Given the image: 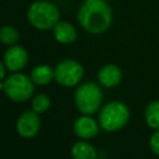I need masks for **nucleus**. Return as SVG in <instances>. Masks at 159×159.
Here are the masks:
<instances>
[{
    "label": "nucleus",
    "instance_id": "obj_1",
    "mask_svg": "<svg viewBox=\"0 0 159 159\" xmlns=\"http://www.w3.org/2000/svg\"><path fill=\"white\" fill-rule=\"evenodd\" d=\"M112 9L106 0H84L77 14L82 29L93 35L106 32L112 24Z\"/></svg>",
    "mask_w": 159,
    "mask_h": 159
},
{
    "label": "nucleus",
    "instance_id": "obj_2",
    "mask_svg": "<svg viewBox=\"0 0 159 159\" xmlns=\"http://www.w3.org/2000/svg\"><path fill=\"white\" fill-rule=\"evenodd\" d=\"M29 22L39 30H50L60 21V10L53 2L37 0L32 2L27 10Z\"/></svg>",
    "mask_w": 159,
    "mask_h": 159
},
{
    "label": "nucleus",
    "instance_id": "obj_3",
    "mask_svg": "<svg viewBox=\"0 0 159 159\" xmlns=\"http://www.w3.org/2000/svg\"><path fill=\"white\" fill-rule=\"evenodd\" d=\"M129 117L130 113L127 104L120 101H112L101 108L98 120L102 129L107 132H117L128 123Z\"/></svg>",
    "mask_w": 159,
    "mask_h": 159
},
{
    "label": "nucleus",
    "instance_id": "obj_4",
    "mask_svg": "<svg viewBox=\"0 0 159 159\" xmlns=\"http://www.w3.org/2000/svg\"><path fill=\"white\" fill-rule=\"evenodd\" d=\"M103 99L99 86L94 82H84L75 91V104L82 114L91 116L96 113Z\"/></svg>",
    "mask_w": 159,
    "mask_h": 159
},
{
    "label": "nucleus",
    "instance_id": "obj_5",
    "mask_svg": "<svg viewBox=\"0 0 159 159\" xmlns=\"http://www.w3.org/2000/svg\"><path fill=\"white\" fill-rule=\"evenodd\" d=\"M4 92L14 102H25L34 93V82L31 77L24 73L14 72L4 81Z\"/></svg>",
    "mask_w": 159,
    "mask_h": 159
},
{
    "label": "nucleus",
    "instance_id": "obj_6",
    "mask_svg": "<svg viewBox=\"0 0 159 159\" xmlns=\"http://www.w3.org/2000/svg\"><path fill=\"white\" fill-rule=\"evenodd\" d=\"M83 67L76 60H63L53 70L55 80L58 84L65 87H73L80 83L83 77Z\"/></svg>",
    "mask_w": 159,
    "mask_h": 159
},
{
    "label": "nucleus",
    "instance_id": "obj_7",
    "mask_svg": "<svg viewBox=\"0 0 159 159\" xmlns=\"http://www.w3.org/2000/svg\"><path fill=\"white\" fill-rule=\"evenodd\" d=\"M41 127V120L39 113L35 111L24 112L16 120V130L22 138L35 137Z\"/></svg>",
    "mask_w": 159,
    "mask_h": 159
},
{
    "label": "nucleus",
    "instance_id": "obj_8",
    "mask_svg": "<svg viewBox=\"0 0 159 159\" xmlns=\"http://www.w3.org/2000/svg\"><path fill=\"white\" fill-rule=\"evenodd\" d=\"M29 61L27 51L20 46V45H12L10 46L4 55V63L7 70L11 72H17L22 70Z\"/></svg>",
    "mask_w": 159,
    "mask_h": 159
},
{
    "label": "nucleus",
    "instance_id": "obj_9",
    "mask_svg": "<svg viewBox=\"0 0 159 159\" xmlns=\"http://www.w3.org/2000/svg\"><path fill=\"white\" fill-rule=\"evenodd\" d=\"M73 132L81 139H91L96 137L99 132V124L92 117L83 114L77 118L73 123Z\"/></svg>",
    "mask_w": 159,
    "mask_h": 159
},
{
    "label": "nucleus",
    "instance_id": "obj_10",
    "mask_svg": "<svg viewBox=\"0 0 159 159\" xmlns=\"http://www.w3.org/2000/svg\"><path fill=\"white\" fill-rule=\"evenodd\" d=\"M98 81L99 83L103 86V87H107V88H112V87H116L122 81V71L118 66L116 65H104L99 71H98Z\"/></svg>",
    "mask_w": 159,
    "mask_h": 159
},
{
    "label": "nucleus",
    "instance_id": "obj_11",
    "mask_svg": "<svg viewBox=\"0 0 159 159\" xmlns=\"http://www.w3.org/2000/svg\"><path fill=\"white\" fill-rule=\"evenodd\" d=\"M53 36L61 43H72L77 39V31L72 24L58 21L53 26Z\"/></svg>",
    "mask_w": 159,
    "mask_h": 159
},
{
    "label": "nucleus",
    "instance_id": "obj_12",
    "mask_svg": "<svg viewBox=\"0 0 159 159\" xmlns=\"http://www.w3.org/2000/svg\"><path fill=\"white\" fill-rule=\"evenodd\" d=\"M71 155L73 159H97V150L88 142L81 140L73 144Z\"/></svg>",
    "mask_w": 159,
    "mask_h": 159
},
{
    "label": "nucleus",
    "instance_id": "obj_13",
    "mask_svg": "<svg viewBox=\"0 0 159 159\" xmlns=\"http://www.w3.org/2000/svg\"><path fill=\"white\" fill-rule=\"evenodd\" d=\"M30 77L32 80V82L39 86L48 84L52 81V78H55L53 70L47 65H39V66L34 67Z\"/></svg>",
    "mask_w": 159,
    "mask_h": 159
},
{
    "label": "nucleus",
    "instance_id": "obj_14",
    "mask_svg": "<svg viewBox=\"0 0 159 159\" xmlns=\"http://www.w3.org/2000/svg\"><path fill=\"white\" fill-rule=\"evenodd\" d=\"M144 118L152 129L159 130V99H154L148 103L144 109Z\"/></svg>",
    "mask_w": 159,
    "mask_h": 159
},
{
    "label": "nucleus",
    "instance_id": "obj_15",
    "mask_svg": "<svg viewBox=\"0 0 159 159\" xmlns=\"http://www.w3.org/2000/svg\"><path fill=\"white\" fill-rule=\"evenodd\" d=\"M19 39H20V34L16 27L11 25H5L0 29V41L4 45L12 46L19 41Z\"/></svg>",
    "mask_w": 159,
    "mask_h": 159
},
{
    "label": "nucleus",
    "instance_id": "obj_16",
    "mask_svg": "<svg viewBox=\"0 0 159 159\" xmlns=\"http://www.w3.org/2000/svg\"><path fill=\"white\" fill-rule=\"evenodd\" d=\"M50 104H51L50 97L47 94L40 93V94H37L32 99V111L37 112L39 114L40 113H43V112H46L50 108Z\"/></svg>",
    "mask_w": 159,
    "mask_h": 159
},
{
    "label": "nucleus",
    "instance_id": "obj_17",
    "mask_svg": "<svg viewBox=\"0 0 159 159\" xmlns=\"http://www.w3.org/2000/svg\"><path fill=\"white\" fill-rule=\"evenodd\" d=\"M149 147L152 152L157 155H159V130H155L149 139Z\"/></svg>",
    "mask_w": 159,
    "mask_h": 159
},
{
    "label": "nucleus",
    "instance_id": "obj_18",
    "mask_svg": "<svg viewBox=\"0 0 159 159\" xmlns=\"http://www.w3.org/2000/svg\"><path fill=\"white\" fill-rule=\"evenodd\" d=\"M5 63H2L1 61H0V80H2L4 77H5Z\"/></svg>",
    "mask_w": 159,
    "mask_h": 159
},
{
    "label": "nucleus",
    "instance_id": "obj_19",
    "mask_svg": "<svg viewBox=\"0 0 159 159\" xmlns=\"http://www.w3.org/2000/svg\"><path fill=\"white\" fill-rule=\"evenodd\" d=\"M1 88H4V83H0V89Z\"/></svg>",
    "mask_w": 159,
    "mask_h": 159
}]
</instances>
